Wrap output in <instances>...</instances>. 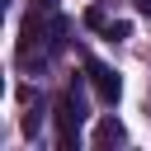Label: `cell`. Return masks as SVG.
Here are the masks:
<instances>
[{
    "label": "cell",
    "mask_w": 151,
    "mask_h": 151,
    "mask_svg": "<svg viewBox=\"0 0 151 151\" xmlns=\"http://www.w3.org/2000/svg\"><path fill=\"white\" fill-rule=\"evenodd\" d=\"M52 118H57V146L61 151H71L76 142H80V123H85V99L71 90V94H61L57 99V109H52Z\"/></svg>",
    "instance_id": "cell-1"
},
{
    "label": "cell",
    "mask_w": 151,
    "mask_h": 151,
    "mask_svg": "<svg viewBox=\"0 0 151 151\" xmlns=\"http://www.w3.org/2000/svg\"><path fill=\"white\" fill-rule=\"evenodd\" d=\"M85 76H90V85H94V94H99V104H118L123 99V80H118V71L113 66H104V61H94V57H85Z\"/></svg>",
    "instance_id": "cell-2"
},
{
    "label": "cell",
    "mask_w": 151,
    "mask_h": 151,
    "mask_svg": "<svg viewBox=\"0 0 151 151\" xmlns=\"http://www.w3.org/2000/svg\"><path fill=\"white\" fill-rule=\"evenodd\" d=\"M123 137H127V132H123V123H118V118H104V123L94 127V146H118Z\"/></svg>",
    "instance_id": "cell-3"
},
{
    "label": "cell",
    "mask_w": 151,
    "mask_h": 151,
    "mask_svg": "<svg viewBox=\"0 0 151 151\" xmlns=\"http://www.w3.org/2000/svg\"><path fill=\"white\" fill-rule=\"evenodd\" d=\"M24 104H28V113H24V137H38V123H42V104L33 109V94L24 90Z\"/></svg>",
    "instance_id": "cell-4"
},
{
    "label": "cell",
    "mask_w": 151,
    "mask_h": 151,
    "mask_svg": "<svg viewBox=\"0 0 151 151\" xmlns=\"http://www.w3.org/2000/svg\"><path fill=\"white\" fill-rule=\"evenodd\" d=\"M85 24H90V28H99V33H104V28H109V14H104V9H99V5H94V9H85Z\"/></svg>",
    "instance_id": "cell-5"
},
{
    "label": "cell",
    "mask_w": 151,
    "mask_h": 151,
    "mask_svg": "<svg viewBox=\"0 0 151 151\" xmlns=\"http://www.w3.org/2000/svg\"><path fill=\"white\" fill-rule=\"evenodd\" d=\"M127 33H132V28H127L123 19H109V28H104V38H113V42H118V38H127Z\"/></svg>",
    "instance_id": "cell-6"
},
{
    "label": "cell",
    "mask_w": 151,
    "mask_h": 151,
    "mask_svg": "<svg viewBox=\"0 0 151 151\" xmlns=\"http://www.w3.org/2000/svg\"><path fill=\"white\" fill-rule=\"evenodd\" d=\"M132 5H137V9H142V14H151V0H132Z\"/></svg>",
    "instance_id": "cell-7"
}]
</instances>
